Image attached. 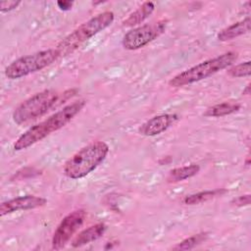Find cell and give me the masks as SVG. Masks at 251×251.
Instances as JSON below:
<instances>
[{"label":"cell","mask_w":251,"mask_h":251,"mask_svg":"<svg viewBox=\"0 0 251 251\" xmlns=\"http://www.w3.org/2000/svg\"><path fill=\"white\" fill-rule=\"evenodd\" d=\"M85 100L75 101L58 112L51 115L46 120L30 126L14 143V150L21 151L41 141L50 133L59 130L69 124L85 106Z\"/></svg>","instance_id":"1"},{"label":"cell","mask_w":251,"mask_h":251,"mask_svg":"<svg viewBox=\"0 0 251 251\" xmlns=\"http://www.w3.org/2000/svg\"><path fill=\"white\" fill-rule=\"evenodd\" d=\"M109 146L104 141H93L79 149L64 165V174L72 179H78L93 172L106 159Z\"/></svg>","instance_id":"2"},{"label":"cell","mask_w":251,"mask_h":251,"mask_svg":"<svg viewBox=\"0 0 251 251\" xmlns=\"http://www.w3.org/2000/svg\"><path fill=\"white\" fill-rule=\"evenodd\" d=\"M115 19L111 11H105L81 24L74 31L68 34L57 45V51L61 56H67L76 50L85 41L108 27Z\"/></svg>","instance_id":"3"},{"label":"cell","mask_w":251,"mask_h":251,"mask_svg":"<svg viewBox=\"0 0 251 251\" xmlns=\"http://www.w3.org/2000/svg\"><path fill=\"white\" fill-rule=\"evenodd\" d=\"M237 57L236 52L228 51L215 58L201 62L175 75L170 79L169 85L172 87H181L205 79L218 72L232 66Z\"/></svg>","instance_id":"4"},{"label":"cell","mask_w":251,"mask_h":251,"mask_svg":"<svg viewBox=\"0 0 251 251\" xmlns=\"http://www.w3.org/2000/svg\"><path fill=\"white\" fill-rule=\"evenodd\" d=\"M60 100V94L53 89L35 93L22 102L13 112L12 118L17 125H23L45 115Z\"/></svg>","instance_id":"5"},{"label":"cell","mask_w":251,"mask_h":251,"mask_svg":"<svg viewBox=\"0 0 251 251\" xmlns=\"http://www.w3.org/2000/svg\"><path fill=\"white\" fill-rule=\"evenodd\" d=\"M60 57L57 49H46L26 56H23L5 68V75L10 79H17L36 73L50 66Z\"/></svg>","instance_id":"6"},{"label":"cell","mask_w":251,"mask_h":251,"mask_svg":"<svg viewBox=\"0 0 251 251\" xmlns=\"http://www.w3.org/2000/svg\"><path fill=\"white\" fill-rule=\"evenodd\" d=\"M166 20L139 25L128 30L124 35L122 44L124 48L127 50H136L142 48L163 34L166 30Z\"/></svg>","instance_id":"7"},{"label":"cell","mask_w":251,"mask_h":251,"mask_svg":"<svg viewBox=\"0 0 251 251\" xmlns=\"http://www.w3.org/2000/svg\"><path fill=\"white\" fill-rule=\"evenodd\" d=\"M86 217L83 209L75 210L68 214L59 224L52 237V249L59 250L65 247L73 235L82 226Z\"/></svg>","instance_id":"8"},{"label":"cell","mask_w":251,"mask_h":251,"mask_svg":"<svg viewBox=\"0 0 251 251\" xmlns=\"http://www.w3.org/2000/svg\"><path fill=\"white\" fill-rule=\"evenodd\" d=\"M47 203V200L40 196L35 195H25L19 196L8 201L3 202L0 205V216L3 217L5 215L18 212V211H25L36 209L44 206Z\"/></svg>","instance_id":"9"},{"label":"cell","mask_w":251,"mask_h":251,"mask_svg":"<svg viewBox=\"0 0 251 251\" xmlns=\"http://www.w3.org/2000/svg\"><path fill=\"white\" fill-rule=\"evenodd\" d=\"M177 120V116L175 114H162L155 116L145 123H143L138 131L144 136H154L166 131Z\"/></svg>","instance_id":"10"},{"label":"cell","mask_w":251,"mask_h":251,"mask_svg":"<svg viewBox=\"0 0 251 251\" xmlns=\"http://www.w3.org/2000/svg\"><path fill=\"white\" fill-rule=\"evenodd\" d=\"M106 231V226L103 223H98L81 230L72 241V246L76 248L86 245L100 238Z\"/></svg>","instance_id":"11"},{"label":"cell","mask_w":251,"mask_h":251,"mask_svg":"<svg viewBox=\"0 0 251 251\" xmlns=\"http://www.w3.org/2000/svg\"><path fill=\"white\" fill-rule=\"evenodd\" d=\"M249 30H250V18L247 17L242 21L236 22L231 25L222 29L218 33L217 37L220 41H228L249 32Z\"/></svg>","instance_id":"12"},{"label":"cell","mask_w":251,"mask_h":251,"mask_svg":"<svg viewBox=\"0 0 251 251\" xmlns=\"http://www.w3.org/2000/svg\"><path fill=\"white\" fill-rule=\"evenodd\" d=\"M155 9V4L152 1L144 2L140 7H138L134 12H132L128 17L123 21V25L131 27L140 25L144 22L153 12Z\"/></svg>","instance_id":"13"},{"label":"cell","mask_w":251,"mask_h":251,"mask_svg":"<svg viewBox=\"0 0 251 251\" xmlns=\"http://www.w3.org/2000/svg\"><path fill=\"white\" fill-rule=\"evenodd\" d=\"M200 171V167L197 164H190L188 166H183L180 168H176L170 171L167 180L168 182H178L184 179L190 178L197 175Z\"/></svg>","instance_id":"14"},{"label":"cell","mask_w":251,"mask_h":251,"mask_svg":"<svg viewBox=\"0 0 251 251\" xmlns=\"http://www.w3.org/2000/svg\"><path fill=\"white\" fill-rule=\"evenodd\" d=\"M240 109L238 103L233 102H223L209 107L204 113L205 117H223L235 113Z\"/></svg>","instance_id":"15"},{"label":"cell","mask_w":251,"mask_h":251,"mask_svg":"<svg viewBox=\"0 0 251 251\" xmlns=\"http://www.w3.org/2000/svg\"><path fill=\"white\" fill-rule=\"evenodd\" d=\"M226 192V189H216V190H207L201 191L195 194L186 196L183 199V203L186 205H197L204 202H207L211 199H214L217 196H221Z\"/></svg>","instance_id":"16"},{"label":"cell","mask_w":251,"mask_h":251,"mask_svg":"<svg viewBox=\"0 0 251 251\" xmlns=\"http://www.w3.org/2000/svg\"><path fill=\"white\" fill-rule=\"evenodd\" d=\"M207 236H208L207 232H201V233L194 234L190 237L183 239L179 243H177L176 246L173 247V250H190V249L194 248L195 246L199 245L200 243H202L204 240H206Z\"/></svg>","instance_id":"17"},{"label":"cell","mask_w":251,"mask_h":251,"mask_svg":"<svg viewBox=\"0 0 251 251\" xmlns=\"http://www.w3.org/2000/svg\"><path fill=\"white\" fill-rule=\"evenodd\" d=\"M250 61L228 67L226 73L231 77H243L250 75Z\"/></svg>","instance_id":"18"},{"label":"cell","mask_w":251,"mask_h":251,"mask_svg":"<svg viewBox=\"0 0 251 251\" xmlns=\"http://www.w3.org/2000/svg\"><path fill=\"white\" fill-rule=\"evenodd\" d=\"M20 4H21V1H1L0 2V11L2 13L10 12V11L18 8V6Z\"/></svg>","instance_id":"19"},{"label":"cell","mask_w":251,"mask_h":251,"mask_svg":"<svg viewBox=\"0 0 251 251\" xmlns=\"http://www.w3.org/2000/svg\"><path fill=\"white\" fill-rule=\"evenodd\" d=\"M250 200H251L250 194H245V195H241V196H238V197L234 198L231 201V204L233 206H236V207L248 206L250 204Z\"/></svg>","instance_id":"20"},{"label":"cell","mask_w":251,"mask_h":251,"mask_svg":"<svg viewBox=\"0 0 251 251\" xmlns=\"http://www.w3.org/2000/svg\"><path fill=\"white\" fill-rule=\"evenodd\" d=\"M73 4H74V2H72V1H65V0H63V1H57V6H58L61 10H63V11H69V10H71L72 7H73Z\"/></svg>","instance_id":"21"},{"label":"cell","mask_w":251,"mask_h":251,"mask_svg":"<svg viewBox=\"0 0 251 251\" xmlns=\"http://www.w3.org/2000/svg\"><path fill=\"white\" fill-rule=\"evenodd\" d=\"M242 94H243V95H249V94H250V83L246 85V87H245V89L243 90Z\"/></svg>","instance_id":"22"}]
</instances>
